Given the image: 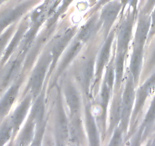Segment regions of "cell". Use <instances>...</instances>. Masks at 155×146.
Listing matches in <instances>:
<instances>
[{
    "instance_id": "4fadbf2b",
    "label": "cell",
    "mask_w": 155,
    "mask_h": 146,
    "mask_svg": "<svg viewBox=\"0 0 155 146\" xmlns=\"http://www.w3.org/2000/svg\"><path fill=\"white\" fill-rule=\"evenodd\" d=\"M31 96L28 95L26 97V98L21 102V104L18 106L16 110L14 113V115L12 116V124L13 126V129L15 132H16L19 129L20 126L22 124L26 115L29 110V108L30 106V103H31Z\"/></svg>"
},
{
    "instance_id": "836d02e7",
    "label": "cell",
    "mask_w": 155,
    "mask_h": 146,
    "mask_svg": "<svg viewBox=\"0 0 155 146\" xmlns=\"http://www.w3.org/2000/svg\"><path fill=\"white\" fill-rule=\"evenodd\" d=\"M121 2L124 5H130V6H132L133 8H136V5H137L138 0H122Z\"/></svg>"
},
{
    "instance_id": "74e56055",
    "label": "cell",
    "mask_w": 155,
    "mask_h": 146,
    "mask_svg": "<svg viewBox=\"0 0 155 146\" xmlns=\"http://www.w3.org/2000/svg\"><path fill=\"white\" fill-rule=\"evenodd\" d=\"M144 1V0H142V2H143Z\"/></svg>"
},
{
    "instance_id": "7c38bea8",
    "label": "cell",
    "mask_w": 155,
    "mask_h": 146,
    "mask_svg": "<svg viewBox=\"0 0 155 146\" xmlns=\"http://www.w3.org/2000/svg\"><path fill=\"white\" fill-rule=\"evenodd\" d=\"M143 47L140 45H134V50L132 54L130 62V71L135 83H137L143 62Z\"/></svg>"
},
{
    "instance_id": "4316f807",
    "label": "cell",
    "mask_w": 155,
    "mask_h": 146,
    "mask_svg": "<svg viewBox=\"0 0 155 146\" xmlns=\"http://www.w3.org/2000/svg\"><path fill=\"white\" fill-rule=\"evenodd\" d=\"M12 130H13V126L12 123H5L3 125L0 129V144H3L9 139Z\"/></svg>"
},
{
    "instance_id": "ba28073f",
    "label": "cell",
    "mask_w": 155,
    "mask_h": 146,
    "mask_svg": "<svg viewBox=\"0 0 155 146\" xmlns=\"http://www.w3.org/2000/svg\"><path fill=\"white\" fill-rule=\"evenodd\" d=\"M74 34V30L69 29L65 32L64 33L59 36L55 40L54 43L53 44L52 49H51V56H52V62H51L50 71L53 69L54 66L55 65L60 55L63 53L64 50L69 44V42L71 40V38Z\"/></svg>"
},
{
    "instance_id": "8992f818",
    "label": "cell",
    "mask_w": 155,
    "mask_h": 146,
    "mask_svg": "<svg viewBox=\"0 0 155 146\" xmlns=\"http://www.w3.org/2000/svg\"><path fill=\"white\" fill-rule=\"evenodd\" d=\"M121 9V2L118 1H110L102 9L100 21L103 24V28L107 31L114 24Z\"/></svg>"
},
{
    "instance_id": "5b68a950",
    "label": "cell",
    "mask_w": 155,
    "mask_h": 146,
    "mask_svg": "<svg viewBox=\"0 0 155 146\" xmlns=\"http://www.w3.org/2000/svg\"><path fill=\"white\" fill-rule=\"evenodd\" d=\"M155 90V72L146 82L143 85L140 87L138 92L136 94V105H135L134 111L133 112V117L136 118L141 109L143 107L146 99L152 94Z\"/></svg>"
},
{
    "instance_id": "cb8c5ba5",
    "label": "cell",
    "mask_w": 155,
    "mask_h": 146,
    "mask_svg": "<svg viewBox=\"0 0 155 146\" xmlns=\"http://www.w3.org/2000/svg\"><path fill=\"white\" fill-rule=\"evenodd\" d=\"M155 121V96L151 103L149 109L147 112L146 116L145 117L143 123L139 130V136L142 135H146L147 132L149 130L150 127L153 125Z\"/></svg>"
},
{
    "instance_id": "277c9868",
    "label": "cell",
    "mask_w": 155,
    "mask_h": 146,
    "mask_svg": "<svg viewBox=\"0 0 155 146\" xmlns=\"http://www.w3.org/2000/svg\"><path fill=\"white\" fill-rule=\"evenodd\" d=\"M95 64V58H90L80 65L77 73V81L86 93L89 92L91 81L93 78Z\"/></svg>"
},
{
    "instance_id": "3957f363",
    "label": "cell",
    "mask_w": 155,
    "mask_h": 146,
    "mask_svg": "<svg viewBox=\"0 0 155 146\" xmlns=\"http://www.w3.org/2000/svg\"><path fill=\"white\" fill-rule=\"evenodd\" d=\"M55 132L59 144H61L69 137V122L64 110L61 98L58 99L57 102Z\"/></svg>"
},
{
    "instance_id": "2e32d148",
    "label": "cell",
    "mask_w": 155,
    "mask_h": 146,
    "mask_svg": "<svg viewBox=\"0 0 155 146\" xmlns=\"http://www.w3.org/2000/svg\"><path fill=\"white\" fill-rule=\"evenodd\" d=\"M45 95L44 93H41L36 99V102L33 103L32 107L30 116L36 122V126L43 125V117L45 115Z\"/></svg>"
},
{
    "instance_id": "f1b7e54d",
    "label": "cell",
    "mask_w": 155,
    "mask_h": 146,
    "mask_svg": "<svg viewBox=\"0 0 155 146\" xmlns=\"http://www.w3.org/2000/svg\"><path fill=\"white\" fill-rule=\"evenodd\" d=\"M122 128L120 129H116L114 132V135L113 138H112L111 141H110V144L113 145V144H120L122 142V132H123Z\"/></svg>"
},
{
    "instance_id": "52a82bcc",
    "label": "cell",
    "mask_w": 155,
    "mask_h": 146,
    "mask_svg": "<svg viewBox=\"0 0 155 146\" xmlns=\"http://www.w3.org/2000/svg\"><path fill=\"white\" fill-rule=\"evenodd\" d=\"M133 15L124 21L120 27L117 36V51L127 52L129 43L132 37L133 27Z\"/></svg>"
},
{
    "instance_id": "83f0119b",
    "label": "cell",
    "mask_w": 155,
    "mask_h": 146,
    "mask_svg": "<svg viewBox=\"0 0 155 146\" xmlns=\"http://www.w3.org/2000/svg\"><path fill=\"white\" fill-rule=\"evenodd\" d=\"M115 70L114 65L113 62H110L108 65L107 68V72L105 75V78H104V82L110 87V89H113L114 84V77H115Z\"/></svg>"
},
{
    "instance_id": "8d00e7d4",
    "label": "cell",
    "mask_w": 155,
    "mask_h": 146,
    "mask_svg": "<svg viewBox=\"0 0 155 146\" xmlns=\"http://www.w3.org/2000/svg\"><path fill=\"white\" fill-rule=\"evenodd\" d=\"M4 1H5V0H0V3H2V2H4Z\"/></svg>"
},
{
    "instance_id": "603a6c76",
    "label": "cell",
    "mask_w": 155,
    "mask_h": 146,
    "mask_svg": "<svg viewBox=\"0 0 155 146\" xmlns=\"http://www.w3.org/2000/svg\"><path fill=\"white\" fill-rule=\"evenodd\" d=\"M36 126V122L33 120V119L31 116L29 117L28 121L27 122L24 128V130L20 135V144H28L30 141H32V138L34 135V129Z\"/></svg>"
},
{
    "instance_id": "d6986e66",
    "label": "cell",
    "mask_w": 155,
    "mask_h": 146,
    "mask_svg": "<svg viewBox=\"0 0 155 146\" xmlns=\"http://www.w3.org/2000/svg\"><path fill=\"white\" fill-rule=\"evenodd\" d=\"M33 2L31 1L26 2L23 3V4L20 5L18 7L15 8V9H13L12 11H11L8 14L6 15V16H5L3 18V19L2 20L1 22H0V28H3L5 26H7L8 24H9L10 23L13 22L14 21L18 18L19 17H21L30 6L32 5Z\"/></svg>"
},
{
    "instance_id": "e0dca14e",
    "label": "cell",
    "mask_w": 155,
    "mask_h": 146,
    "mask_svg": "<svg viewBox=\"0 0 155 146\" xmlns=\"http://www.w3.org/2000/svg\"><path fill=\"white\" fill-rule=\"evenodd\" d=\"M82 47V41H80V40H75L72 44L71 45V47L68 48V51L66 52L64 56H63V59H61V62H60V65L58 67V74H61L64 70L65 69V68H67L68 65L71 62V61L76 57L78 53L80 52V50H81Z\"/></svg>"
},
{
    "instance_id": "6da1fadb",
    "label": "cell",
    "mask_w": 155,
    "mask_h": 146,
    "mask_svg": "<svg viewBox=\"0 0 155 146\" xmlns=\"http://www.w3.org/2000/svg\"><path fill=\"white\" fill-rule=\"evenodd\" d=\"M52 62L51 53H45L36 64L29 82V88L33 96L36 97L40 92L44 79L48 71V65Z\"/></svg>"
},
{
    "instance_id": "f546056e",
    "label": "cell",
    "mask_w": 155,
    "mask_h": 146,
    "mask_svg": "<svg viewBox=\"0 0 155 146\" xmlns=\"http://www.w3.org/2000/svg\"><path fill=\"white\" fill-rule=\"evenodd\" d=\"M12 32V29H9L8 30H7V31H6L5 33L4 34L0 37V53H1L2 50H3L5 45L6 43H7L8 40Z\"/></svg>"
},
{
    "instance_id": "e575fe53",
    "label": "cell",
    "mask_w": 155,
    "mask_h": 146,
    "mask_svg": "<svg viewBox=\"0 0 155 146\" xmlns=\"http://www.w3.org/2000/svg\"><path fill=\"white\" fill-rule=\"evenodd\" d=\"M150 66H154V65H155V48L154 50V51H153L152 53V55H151V59H150Z\"/></svg>"
},
{
    "instance_id": "44dd1931",
    "label": "cell",
    "mask_w": 155,
    "mask_h": 146,
    "mask_svg": "<svg viewBox=\"0 0 155 146\" xmlns=\"http://www.w3.org/2000/svg\"><path fill=\"white\" fill-rule=\"evenodd\" d=\"M121 100L120 97L114 99L110 113V132L114 130L121 119Z\"/></svg>"
},
{
    "instance_id": "9c48e42d",
    "label": "cell",
    "mask_w": 155,
    "mask_h": 146,
    "mask_svg": "<svg viewBox=\"0 0 155 146\" xmlns=\"http://www.w3.org/2000/svg\"><path fill=\"white\" fill-rule=\"evenodd\" d=\"M113 40L114 33H110V34L107 37V40L105 41V43H104V44L101 47V50H100V53L98 54V59H97L96 62V68H95V76H96L97 80H99L101 78L103 69L108 62Z\"/></svg>"
},
{
    "instance_id": "d6a6232c",
    "label": "cell",
    "mask_w": 155,
    "mask_h": 146,
    "mask_svg": "<svg viewBox=\"0 0 155 146\" xmlns=\"http://www.w3.org/2000/svg\"><path fill=\"white\" fill-rule=\"evenodd\" d=\"M151 30H150V34H154L155 32V9L153 11L152 14H151Z\"/></svg>"
},
{
    "instance_id": "4dcf8cb0",
    "label": "cell",
    "mask_w": 155,
    "mask_h": 146,
    "mask_svg": "<svg viewBox=\"0 0 155 146\" xmlns=\"http://www.w3.org/2000/svg\"><path fill=\"white\" fill-rule=\"evenodd\" d=\"M73 0H63V2H62L61 5L60 6V8H59V9L58 10V12H56L55 15H54L55 19L61 15V14L64 13V12L68 9V7L70 5V4H71Z\"/></svg>"
},
{
    "instance_id": "d4e9b609",
    "label": "cell",
    "mask_w": 155,
    "mask_h": 146,
    "mask_svg": "<svg viewBox=\"0 0 155 146\" xmlns=\"http://www.w3.org/2000/svg\"><path fill=\"white\" fill-rule=\"evenodd\" d=\"M27 28H28V24H27V23H24V24H21V27H19V30H18V32L16 33L15 37L13 38V40H12L11 43L9 44L7 50H6L5 53L4 60L7 59V58L10 56L11 53L13 52V50L16 48L17 45L19 43L21 40L22 39L23 36H24V33L27 32Z\"/></svg>"
},
{
    "instance_id": "484cf974",
    "label": "cell",
    "mask_w": 155,
    "mask_h": 146,
    "mask_svg": "<svg viewBox=\"0 0 155 146\" xmlns=\"http://www.w3.org/2000/svg\"><path fill=\"white\" fill-rule=\"evenodd\" d=\"M21 63H22V58L21 57H18V59L12 62L9 68H8L7 71L4 76V78H3V86H6L17 75L20 68H21Z\"/></svg>"
},
{
    "instance_id": "8fae6325",
    "label": "cell",
    "mask_w": 155,
    "mask_h": 146,
    "mask_svg": "<svg viewBox=\"0 0 155 146\" xmlns=\"http://www.w3.org/2000/svg\"><path fill=\"white\" fill-rule=\"evenodd\" d=\"M151 18L147 15H143L139 18L135 36L134 45L144 46L148 33L151 30Z\"/></svg>"
},
{
    "instance_id": "f35d334b",
    "label": "cell",
    "mask_w": 155,
    "mask_h": 146,
    "mask_svg": "<svg viewBox=\"0 0 155 146\" xmlns=\"http://www.w3.org/2000/svg\"><path fill=\"white\" fill-rule=\"evenodd\" d=\"M93 1H95V0H93Z\"/></svg>"
},
{
    "instance_id": "5bb4252c",
    "label": "cell",
    "mask_w": 155,
    "mask_h": 146,
    "mask_svg": "<svg viewBox=\"0 0 155 146\" xmlns=\"http://www.w3.org/2000/svg\"><path fill=\"white\" fill-rule=\"evenodd\" d=\"M84 137L82 121L77 115H73V118L69 123V137L71 142L80 144Z\"/></svg>"
},
{
    "instance_id": "1f68e13d",
    "label": "cell",
    "mask_w": 155,
    "mask_h": 146,
    "mask_svg": "<svg viewBox=\"0 0 155 146\" xmlns=\"http://www.w3.org/2000/svg\"><path fill=\"white\" fill-rule=\"evenodd\" d=\"M155 6V0H147V2L145 4V7H144L143 12L144 15H147L149 13L152 9Z\"/></svg>"
},
{
    "instance_id": "9a60e30c",
    "label": "cell",
    "mask_w": 155,
    "mask_h": 146,
    "mask_svg": "<svg viewBox=\"0 0 155 146\" xmlns=\"http://www.w3.org/2000/svg\"><path fill=\"white\" fill-rule=\"evenodd\" d=\"M86 126L91 144L95 145L99 144V136H98L96 123L93 115L91 113L89 106H87L86 109Z\"/></svg>"
},
{
    "instance_id": "ffe728a7",
    "label": "cell",
    "mask_w": 155,
    "mask_h": 146,
    "mask_svg": "<svg viewBox=\"0 0 155 146\" xmlns=\"http://www.w3.org/2000/svg\"><path fill=\"white\" fill-rule=\"evenodd\" d=\"M19 84L15 85L8 90L0 103V116L5 114L9 110L16 99L19 91Z\"/></svg>"
},
{
    "instance_id": "7402d4cb",
    "label": "cell",
    "mask_w": 155,
    "mask_h": 146,
    "mask_svg": "<svg viewBox=\"0 0 155 146\" xmlns=\"http://www.w3.org/2000/svg\"><path fill=\"white\" fill-rule=\"evenodd\" d=\"M126 52L120 51L118 52L117 56L116 62H115V87L116 89H119L120 86L121 82H122L123 75H124V60H125Z\"/></svg>"
},
{
    "instance_id": "30bf717a",
    "label": "cell",
    "mask_w": 155,
    "mask_h": 146,
    "mask_svg": "<svg viewBox=\"0 0 155 146\" xmlns=\"http://www.w3.org/2000/svg\"><path fill=\"white\" fill-rule=\"evenodd\" d=\"M66 101L72 115H77L80 109V97L76 87L71 82H67L64 88Z\"/></svg>"
},
{
    "instance_id": "7a4b0ae2",
    "label": "cell",
    "mask_w": 155,
    "mask_h": 146,
    "mask_svg": "<svg viewBox=\"0 0 155 146\" xmlns=\"http://www.w3.org/2000/svg\"><path fill=\"white\" fill-rule=\"evenodd\" d=\"M134 83L133 76L130 75L128 78L125 90L123 94L122 100H121L120 127L124 131H126L127 129L130 116H131L132 109H133L135 100Z\"/></svg>"
},
{
    "instance_id": "ac0fdd59",
    "label": "cell",
    "mask_w": 155,
    "mask_h": 146,
    "mask_svg": "<svg viewBox=\"0 0 155 146\" xmlns=\"http://www.w3.org/2000/svg\"><path fill=\"white\" fill-rule=\"evenodd\" d=\"M101 23V21H98L95 17L91 18L80 30L78 39L82 42H86L90 39V37H92L98 30Z\"/></svg>"
},
{
    "instance_id": "d590c367",
    "label": "cell",
    "mask_w": 155,
    "mask_h": 146,
    "mask_svg": "<svg viewBox=\"0 0 155 146\" xmlns=\"http://www.w3.org/2000/svg\"><path fill=\"white\" fill-rule=\"evenodd\" d=\"M111 0H101L100 2L98 3V5H104V4H107V2H110Z\"/></svg>"
}]
</instances>
